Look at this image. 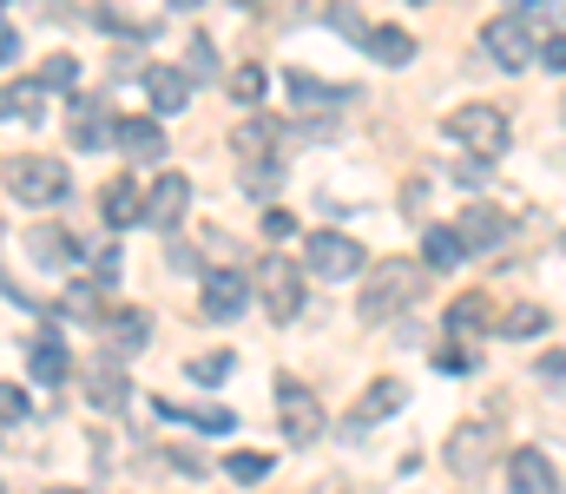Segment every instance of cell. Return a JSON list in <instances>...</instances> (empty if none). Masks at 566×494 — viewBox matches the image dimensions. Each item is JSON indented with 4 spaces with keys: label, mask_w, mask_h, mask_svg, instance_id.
Masks as SVG:
<instances>
[{
    "label": "cell",
    "mask_w": 566,
    "mask_h": 494,
    "mask_svg": "<svg viewBox=\"0 0 566 494\" xmlns=\"http://www.w3.org/2000/svg\"><path fill=\"white\" fill-rule=\"evenodd\" d=\"M258 291H264V304H271L277 324H296V317H303V271H296V264L264 257V264H258Z\"/></svg>",
    "instance_id": "ba28073f"
},
{
    "label": "cell",
    "mask_w": 566,
    "mask_h": 494,
    "mask_svg": "<svg viewBox=\"0 0 566 494\" xmlns=\"http://www.w3.org/2000/svg\"><path fill=\"white\" fill-rule=\"evenodd\" d=\"M454 231H461V244H468V251H494V244L507 238V218H501L494 204H468Z\"/></svg>",
    "instance_id": "5bb4252c"
},
{
    "label": "cell",
    "mask_w": 566,
    "mask_h": 494,
    "mask_svg": "<svg viewBox=\"0 0 566 494\" xmlns=\"http://www.w3.org/2000/svg\"><path fill=\"white\" fill-rule=\"evenodd\" d=\"M329 27H336V33H356V40H363V33H369V27H363V13H356V7H329Z\"/></svg>",
    "instance_id": "8d00e7d4"
},
{
    "label": "cell",
    "mask_w": 566,
    "mask_h": 494,
    "mask_svg": "<svg viewBox=\"0 0 566 494\" xmlns=\"http://www.w3.org/2000/svg\"><path fill=\"white\" fill-rule=\"evenodd\" d=\"M99 198H106V224H145V198L133 178H113Z\"/></svg>",
    "instance_id": "603a6c76"
},
{
    "label": "cell",
    "mask_w": 566,
    "mask_h": 494,
    "mask_svg": "<svg viewBox=\"0 0 566 494\" xmlns=\"http://www.w3.org/2000/svg\"><path fill=\"white\" fill-rule=\"evenodd\" d=\"M422 291H428L422 264H409V257L376 264V271H369V291H363V324H382V317H396V311L422 304Z\"/></svg>",
    "instance_id": "6da1fadb"
},
{
    "label": "cell",
    "mask_w": 566,
    "mask_h": 494,
    "mask_svg": "<svg viewBox=\"0 0 566 494\" xmlns=\"http://www.w3.org/2000/svg\"><path fill=\"white\" fill-rule=\"evenodd\" d=\"M224 376H231V356H224V349L191 356V382H205V389H211V382H224Z\"/></svg>",
    "instance_id": "d6a6232c"
},
{
    "label": "cell",
    "mask_w": 566,
    "mask_h": 494,
    "mask_svg": "<svg viewBox=\"0 0 566 494\" xmlns=\"http://www.w3.org/2000/svg\"><path fill=\"white\" fill-rule=\"evenodd\" d=\"M113 126H119V119H106V106H99V99H80V113L66 119V133H73V146H86V153H99V146H113Z\"/></svg>",
    "instance_id": "ac0fdd59"
},
{
    "label": "cell",
    "mask_w": 566,
    "mask_h": 494,
    "mask_svg": "<svg viewBox=\"0 0 566 494\" xmlns=\"http://www.w3.org/2000/svg\"><path fill=\"white\" fill-rule=\"evenodd\" d=\"M541 329H547V304H514V311L501 317V336H514V343H521V336H541Z\"/></svg>",
    "instance_id": "83f0119b"
},
{
    "label": "cell",
    "mask_w": 566,
    "mask_h": 494,
    "mask_svg": "<svg viewBox=\"0 0 566 494\" xmlns=\"http://www.w3.org/2000/svg\"><path fill=\"white\" fill-rule=\"evenodd\" d=\"M0 494H7V488H0Z\"/></svg>",
    "instance_id": "7dc6e473"
},
{
    "label": "cell",
    "mask_w": 566,
    "mask_h": 494,
    "mask_svg": "<svg viewBox=\"0 0 566 494\" xmlns=\"http://www.w3.org/2000/svg\"><path fill=\"white\" fill-rule=\"evenodd\" d=\"M191 73H218V53H211V40H205V33L191 40Z\"/></svg>",
    "instance_id": "74e56055"
},
{
    "label": "cell",
    "mask_w": 566,
    "mask_h": 494,
    "mask_svg": "<svg viewBox=\"0 0 566 494\" xmlns=\"http://www.w3.org/2000/svg\"><path fill=\"white\" fill-rule=\"evenodd\" d=\"M481 53H488L494 66H507V73H527V66L541 60V46H534L527 20H514V13H501V20H488V27H481Z\"/></svg>",
    "instance_id": "8992f818"
},
{
    "label": "cell",
    "mask_w": 566,
    "mask_h": 494,
    "mask_svg": "<svg viewBox=\"0 0 566 494\" xmlns=\"http://www.w3.org/2000/svg\"><path fill=\"white\" fill-rule=\"evenodd\" d=\"M264 86H271V80H264V66H238V73H231V99H238V106H258V99H264Z\"/></svg>",
    "instance_id": "4dcf8cb0"
},
{
    "label": "cell",
    "mask_w": 566,
    "mask_h": 494,
    "mask_svg": "<svg viewBox=\"0 0 566 494\" xmlns=\"http://www.w3.org/2000/svg\"><path fill=\"white\" fill-rule=\"evenodd\" d=\"M283 86H290V99L296 106H323V113H336V106H349L356 99V86H323L316 73H303V66H290L283 73Z\"/></svg>",
    "instance_id": "4fadbf2b"
},
{
    "label": "cell",
    "mask_w": 566,
    "mask_h": 494,
    "mask_svg": "<svg viewBox=\"0 0 566 494\" xmlns=\"http://www.w3.org/2000/svg\"><path fill=\"white\" fill-rule=\"evenodd\" d=\"M541 376H547V382H566V349H554V356H541Z\"/></svg>",
    "instance_id": "ab89813d"
},
{
    "label": "cell",
    "mask_w": 566,
    "mask_h": 494,
    "mask_svg": "<svg viewBox=\"0 0 566 494\" xmlns=\"http://www.w3.org/2000/svg\"><path fill=\"white\" fill-rule=\"evenodd\" d=\"M244 297H251V277H244V271H224V264L205 271V317H211V324H231V317L244 311Z\"/></svg>",
    "instance_id": "30bf717a"
},
{
    "label": "cell",
    "mask_w": 566,
    "mask_h": 494,
    "mask_svg": "<svg viewBox=\"0 0 566 494\" xmlns=\"http://www.w3.org/2000/svg\"><path fill=\"white\" fill-rule=\"evenodd\" d=\"M86 396H93V409H126V396H133L126 362H119V356H99V362L86 369Z\"/></svg>",
    "instance_id": "7c38bea8"
},
{
    "label": "cell",
    "mask_w": 566,
    "mask_h": 494,
    "mask_svg": "<svg viewBox=\"0 0 566 494\" xmlns=\"http://www.w3.org/2000/svg\"><path fill=\"white\" fill-rule=\"evenodd\" d=\"M363 264H369V251H363L356 238H343V231H310V238H303V271L323 277V284H343V277H356Z\"/></svg>",
    "instance_id": "5b68a950"
},
{
    "label": "cell",
    "mask_w": 566,
    "mask_h": 494,
    "mask_svg": "<svg viewBox=\"0 0 566 494\" xmlns=\"http://www.w3.org/2000/svg\"><path fill=\"white\" fill-rule=\"evenodd\" d=\"M277 429H283V442H296V449H310L323 435V409H316V396L296 376H277Z\"/></svg>",
    "instance_id": "52a82bcc"
},
{
    "label": "cell",
    "mask_w": 566,
    "mask_h": 494,
    "mask_svg": "<svg viewBox=\"0 0 566 494\" xmlns=\"http://www.w3.org/2000/svg\"><path fill=\"white\" fill-rule=\"evenodd\" d=\"M402 402H409V389H402V382H396V376H389V382H369V389H363V402H356V416H349V422H356V429H369V422H382V416H396V409H402Z\"/></svg>",
    "instance_id": "ffe728a7"
},
{
    "label": "cell",
    "mask_w": 566,
    "mask_h": 494,
    "mask_svg": "<svg viewBox=\"0 0 566 494\" xmlns=\"http://www.w3.org/2000/svg\"><path fill=\"white\" fill-rule=\"evenodd\" d=\"M541 53H547V66H554V73H566V33H554V40H547Z\"/></svg>",
    "instance_id": "60d3db41"
},
{
    "label": "cell",
    "mask_w": 566,
    "mask_h": 494,
    "mask_svg": "<svg viewBox=\"0 0 566 494\" xmlns=\"http://www.w3.org/2000/svg\"><path fill=\"white\" fill-rule=\"evenodd\" d=\"M264 231H271V238H296V218H290V211H277V204H271V211H264Z\"/></svg>",
    "instance_id": "f35d334b"
},
{
    "label": "cell",
    "mask_w": 566,
    "mask_h": 494,
    "mask_svg": "<svg viewBox=\"0 0 566 494\" xmlns=\"http://www.w3.org/2000/svg\"><path fill=\"white\" fill-rule=\"evenodd\" d=\"M224 475L251 488V482H264V475H271V455H258V449H238V455H224Z\"/></svg>",
    "instance_id": "f1b7e54d"
},
{
    "label": "cell",
    "mask_w": 566,
    "mask_h": 494,
    "mask_svg": "<svg viewBox=\"0 0 566 494\" xmlns=\"http://www.w3.org/2000/svg\"><path fill=\"white\" fill-rule=\"evenodd\" d=\"M461 257H468V244H461L454 224H434V231L422 238V271H454Z\"/></svg>",
    "instance_id": "44dd1931"
},
{
    "label": "cell",
    "mask_w": 566,
    "mask_h": 494,
    "mask_svg": "<svg viewBox=\"0 0 566 494\" xmlns=\"http://www.w3.org/2000/svg\"><path fill=\"white\" fill-rule=\"evenodd\" d=\"M0 119L33 126V119H40V86H27V80H20V86H7V93H0Z\"/></svg>",
    "instance_id": "4316f807"
},
{
    "label": "cell",
    "mask_w": 566,
    "mask_h": 494,
    "mask_svg": "<svg viewBox=\"0 0 566 494\" xmlns=\"http://www.w3.org/2000/svg\"><path fill=\"white\" fill-rule=\"evenodd\" d=\"M27 369H33L40 382H66V343H60V336H40V343L27 349Z\"/></svg>",
    "instance_id": "cb8c5ba5"
},
{
    "label": "cell",
    "mask_w": 566,
    "mask_h": 494,
    "mask_svg": "<svg viewBox=\"0 0 566 494\" xmlns=\"http://www.w3.org/2000/svg\"><path fill=\"white\" fill-rule=\"evenodd\" d=\"M488 324H494V311H488V297H481V291L448 304V329H454V336H474V329H488Z\"/></svg>",
    "instance_id": "d4e9b609"
},
{
    "label": "cell",
    "mask_w": 566,
    "mask_h": 494,
    "mask_svg": "<svg viewBox=\"0 0 566 494\" xmlns=\"http://www.w3.org/2000/svg\"><path fill=\"white\" fill-rule=\"evenodd\" d=\"M7 191H13L20 204H60V198L73 191V171L60 159H46V153H27V159L7 165Z\"/></svg>",
    "instance_id": "3957f363"
},
{
    "label": "cell",
    "mask_w": 566,
    "mask_h": 494,
    "mask_svg": "<svg viewBox=\"0 0 566 494\" xmlns=\"http://www.w3.org/2000/svg\"><path fill=\"white\" fill-rule=\"evenodd\" d=\"M40 86H53V93H66V86H80V60H73V53H53V60L40 66Z\"/></svg>",
    "instance_id": "f546056e"
},
{
    "label": "cell",
    "mask_w": 566,
    "mask_h": 494,
    "mask_svg": "<svg viewBox=\"0 0 566 494\" xmlns=\"http://www.w3.org/2000/svg\"><path fill=\"white\" fill-rule=\"evenodd\" d=\"M494 449H501V429L474 416V422H461V429L441 442V462H448V475H454V482H481V475H488V462H494Z\"/></svg>",
    "instance_id": "7a4b0ae2"
},
{
    "label": "cell",
    "mask_w": 566,
    "mask_h": 494,
    "mask_svg": "<svg viewBox=\"0 0 566 494\" xmlns=\"http://www.w3.org/2000/svg\"><path fill=\"white\" fill-rule=\"evenodd\" d=\"M13 53H20V33H13V27L0 20V60H13Z\"/></svg>",
    "instance_id": "b9f144b4"
},
{
    "label": "cell",
    "mask_w": 566,
    "mask_h": 494,
    "mask_svg": "<svg viewBox=\"0 0 566 494\" xmlns=\"http://www.w3.org/2000/svg\"><path fill=\"white\" fill-rule=\"evenodd\" d=\"M27 409H33V402H27V389H20V382H0V422H20Z\"/></svg>",
    "instance_id": "e575fe53"
},
{
    "label": "cell",
    "mask_w": 566,
    "mask_h": 494,
    "mask_svg": "<svg viewBox=\"0 0 566 494\" xmlns=\"http://www.w3.org/2000/svg\"><path fill=\"white\" fill-rule=\"evenodd\" d=\"M434 369H448V376H468V369H474V356H468L461 343H448V349L434 356Z\"/></svg>",
    "instance_id": "d590c367"
},
{
    "label": "cell",
    "mask_w": 566,
    "mask_h": 494,
    "mask_svg": "<svg viewBox=\"0 0 566 494\" xmlns=\"http://www.w3.org/2000/svg\"><path fill=\"white\" fill-rule=\"evenodd\" d=\"M231 7H258V0H231Z\"/></svg>",
    "instance_id": "f6af8a7d"
},
{
    "label": "cell",
    "mask_w": 566,
    "mask_h": 494,
    "mask_svg": "<svg viewBox=\"0 0 566 494\" xmlns=\"http://www.w3.org/2000/svg\"><path fill=\"white\" fill-rule=\"evenodd\" d=\"M277 185H283V165H244V191L251 198H277Z\"/></svg>",
    "instance_id": "836d02e7"
},
{
    "label": "cell",
    "mask_w": 566,
    "mask_h": 494,
    "mask_svg": "<svg viewBox=\"0 0 566 494\" xmlns=\"http://www.w3.org/2000/svg\"><path fill=\"white\" fill-rule=\"evenodd\" d=\"M113 146H119L126 159L151 165L165 153V133H158V119H119V126H113Z\"/></svg>",
    "instance_id": "e0dca14e"
},
{
    "label": "cell",
    "mask_w": 566,
    "mask_h": 494,
    "mask_svg": "<svg viewBox=\"0 0 566 494\" xmlns=\"http://www.w3.org/2000/svg\"><path fill=\"white\" fill-rule=\"evenodd\" d=\"M0 7H7V0H0Z\"/></svg>",
    "instance_id": "bcb514c9"
},
{
    "label": "cell",
    "mask_w": 566,
    "mask_h": 494,
    "mask_svg": "<svg viewBox=\"0 0 566 494\" xmlns=\"http://www.w3.org/2000/svg\"><path fill=\"white\" fill-rule=\"evenodd\" d=\"M185 204H191V178H185V171H165V178L151 185V198H145V224H151V231H178Z\"/></svg>",
    "instance_id": "9c48e42d"
},
{
    "label": "cell",
    "mask_w": 566,
    "mask_h": 494,
    "mask_svg": "<svg viewBox=\"0 0 566 494\" xmlns=\"http://www.w3.org/2000/svg\"><path fill=\"white\" fill-rule=\"evenodd\" d=\"M158 416H185V422H198V429H211V435L238 429V409H158Z\"/></svg>",
    "instance_id": "1f68e13d"
},
{
    "label": "cell",
    "mask_w": 566,
    "mask_h": 494,
    "mask_svg": "<svg viewBox=\"0 0 566 494\" xmlns=\"http://www.w3.org/2000/svg\"><path fill=\"white\" fill-rule=\"evenodd\" d=\"M283 139L277 119H244L238 133H231V153H238V165H271V146Z\"/></svg>",
    "instance_id": "2e32d148"
},
{
    "label": "cell",
    "mask_w": 566,
    "mask_h": 494,
    "mask_svg": "<svg viewBox=\"0 0 566 494\" xmlns=\"http://www.w3.org/2000/svg\"><path fill=\"white\" fill-rule=\"evenodd\" d=\"M554 488H560V475H554V462L541 449H514L507 455V494H554Z\"/></svg>",
    "instance_id": "8fae6325"
},
{
    "label": "cell",
    "mask_w": 566,
    "mask_h": 494,
    "mask_svg": "<svg viewBox=\"0 0 566 494\" xmlns=\"http://www.w3.org/2000/svg\"><path fill=\"white\" fill-rule=\"evenodd\" d=\"M139 80H145V93H151L158 113H185V99H191V73H178V66H145Z\"/></svg>",
    "instance_id": "9a60e30c"
},
{
    "label": "cell",
    "mask_w": 566,
    "mask_h": 494,
    "mask_svg": "<svg viewBox=\"0 0 566 494\" xmlns=\"http://www.w3.org/2000/svg\"><path fill=\"white\" fill-rule=\"evenodd\" d=\"M27 257H33L40 271H60V264H73V257H80V244H73L60 224H40V231L27 238Z\"/></svg>",
    "instance_id": "d6986e66"
},
{
    "label": "cell",
    "mask_w": 566,
    "mask_h": 494,
    "mask_svg": "<svg viewBox=\"0 0 566 494\" xmlns=\"http://www.w3.org/2000/svg\"><path fill=\"white\" fill-rule=\"evenodd\" d=\"M441 133L454 146H468V153H481V159H501L507 153V113H494V106H454L441 119Z\"/></svg>",
    "instance_id": "277c9868"
},
{
    "label": "cell",
    "mask_w": 566,
    "mask_h": 494,
    "mask_svg": "<svg viewBox=\"0 0 566 494\" xmlns=\"http://www.w3.org/2000/svg\"><path fill=\"white\" fill-rule=\"evenodd\" d=\"M363 46H369L382 66H409V60H416V33H402V27H369Z\"/></svg>",
    "instance_id": "7402d4cb"
},
{
    "label": "cell",
    "mask_w": 566,
    "mask_h": 494,
    "mask_svg": "<svg viewBox=\"0 0 566 494\" xmlns=\"http://www.w3.org/2000/svg\"><path fill=\"white\" fill-rule=\"evenodd\" d=\"M106 336H113V349H119V362H126L133 349H145V336H151V324H145L139 311H126V317H106Z\"/></svg>",
    "instance_id": "484cf974"
},
{
    "label": "cell",
    "mask_w": 566,
    "mask_h": 494,
    "mask_svg": "<svg viewBox=\"0 0 566 494\" xmlns=\"http://www.w3.org/2000/svg\"><path fill=\"white\" fill-rule=\"evenodd\" d=\"M507 7H554V0H507Z\"/></svg>",
    "instance_id": "7bdbcfd3"
},
{
    "label": "cell",
    "mask_w": 566,
    "mask_h": 494,
    "mask_svg": "<svg viewBox=\"0 0 566 494\" xmlns=\"http://www.w3.org/2000/svg\"><path fill=\"white\" fill-rule=\"evenodd\" d=\"M171 7H198V0H171Z\"/></svg>",
    "instance_id": "ee69618b"
}]
</instances>
